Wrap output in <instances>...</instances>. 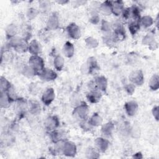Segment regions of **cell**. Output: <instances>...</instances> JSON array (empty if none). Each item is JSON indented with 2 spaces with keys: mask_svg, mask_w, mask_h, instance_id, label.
I'll return each mask as SVG.
<instances>
[{
  "mask_svg": "<svg viewBox=\"0 0 159 159\" xmlns=\"http://www.w3.org/2000/svg\"><path fill=\"white\" fill-rule=\"evenodd\" d=\"M124 10L123 2L122 1H114L112 4V12L116 16L120 15Z\"/></svg>",
  "mask_w": 159,
  "mask_h": 159,
  "instance_id": "cell-16",
  "label": "cell"
},
{
  "mask_svg": "<svg viewBox=\"0 0 159 159\" xmlns=\"http://www.w3.org/2000/svg\"><path fill=\"white\" fill-rule=\"evenodd\" d=\"M86 98L88 101H89L90 102L96 103L100 100L101 98V93L97 89H93V91L88 93Z\"/></svg>",
  "mask_w": 159,
  "mask_h": 159,
  "instance_id": "cell-13",
  "label": "cell"
},
{
  "mask_svg": "<svg viewBox=\"0 0 159 159\" xmlns=\"http://www.w3.org/2000/svg\"><path fill=\"white\" fill-rule=\"evenodd\" d=\"M95 143L98 148L101 152H105L109 147V142L101 137H98L95 140Z\"/></svg>",
  "mask_w": 159,
  "mask_h": 159,
  "instance_id": "cell-14",
  "label": "cell"
},
{
  "mask_svg": "<svg viewBox=\"0 0 159 159\" xmlns=\"http://www.w3.org/2000/svg\"><path fill=\"white\" fill-rule=\"evenodd\" d=\"M150 88L152 90H157L159 88V76L157 74L153 75L149 81Z\"/></svg>",
  "mask_w": 159,
  "mask_h": 159,
  "instance_id": "cell-21",
  "label": "cell"
},
{
  "mask_svg": "<svg viewBox=\"0 0 159 159\" xmlns=\"http://www.w3.org/2000/svg\"><path fill=\"white\" fill-rule=\"evenodd\" d=\"M137 109H138V104L135 101H129L126 102L125 104V111L127 114L130 116H134L137 111Z\"/></svg>",
  "mask_w": 159,
  "mask_h": 159,
  "instance_id": "cell-8",
  "label": "cell"
},
{
  "mask_svg": "<svg viewBox=\"0 0 159 159\" xmlns=\"http://www.w3.org/2000/svg\"><path fill=\"white\" fill-rule=\"evenodd\" d=\"M115 37L116 39H124L125 37V30L124 28L122 26L119 25L116 29H115Z\"/></svg>",
  "mask_w": 159,
  "mask_h": 159,
  "instance_id": "cell-31",
  "label": "cell"
},
{
  "mask_svg": "<svg viewBox=\"0 0 159 159\" xmlns=\"http://www.w3.org/2000/svg\"><path fill=\"white\" fill-rule=\"evenodd\" d=\"M45 124L48 130H53L58 126L59 120L56 116H51L47 119Z\"/></svg>",
  "mask_w": 159,
  "mask_h": 159,
  "instance_id": "cell-9",
  "label": "cell"
},
{
  "mask_svg": "<svg viewBox=\"0 0 159 159\" xmlns=\"http://www.w3.org/2000/svg\"><path fill=\"white\" fill-rule=\"evenodd\" d=\"M88 68L89 73H92L94 71L99 70V66L98 65L97 61L94 57H90L88 60Z\"/></svg>",
  "mask_w": 159,
  "mask_h": 159,
  "instance_id": "cell-20",
  "label": "cell"
},
{
  "mask_svg": "<svg viewBox=\"0 0 159 159\" xmlns=\"http://www.w3.org/2000/svg\"><path fill=\"white\" fill-rule=\"evenodd\" d=\"M1 106L2 107H7L12 101L8 94L5 92H1Z\"/></svg>",
  "mask_w": 159,
  "mask_h": 159,
  "instance_id": "cell-24",
  "label": "cell"
},
{
  "mask_svg": "<svg viewBox=\"0 0 159 159\" xmlns=\"http://www.w3.org/2000/svg\"><path fill=\"white\" fill-rule=\"evenodd\" d=\"M142 42L145 45H150V47L152 49H155L157 47V43L155 41L154 37L151 34H147L145 35L143 39Z\"/></svg>",
  "mask_w": 159,
  "mask_h": 159,
  "instance_id": "cell-18",
  "label": "cell"
},
{
  "mask_svg": "<svg viewBox=\"0 0 159 159\" xmlns=\"http://www.w3.org/2000/svg\"><path fill=\"white\" fill-rule=\"evenodd\" d=\"M129 80L135 84L142 85L144 81V77L141 70L132 71L129 75Z\"/></svg>",
  "mask_w": 159,
  "mask_h": 159,
  "instance_id": "cell-5",
  "label": "cell"
},
{
  "mask_svg": "<svg viewBox=\"0 0 159 159\" xmlns=\"http://www.w3.org/2000/svg\"><path fill=\"white\" fill-rule=\"evenodd\" d=\"M22 73L25 76L27 77H32L35 75L34 70L30 66H25L22 70Z\"/></svg>",
  "mask_w": 159,
  "mask_h": 159,
  "instance_id": "cell-33",
  "label": "cell"
},
{
  "mask_svg": "<svg viewBox=\"0 0 159 159\" xmlns=\"http://www.w3.org/2000/svg\"><path fill=\"white\" fill-rule=\"evenodd\" d=\"M10 45L19 53L24 52L29 48L26 40L19 37H14L11 39Z\"/></svg>",
  "mask_w": 159,
  "mask_h": 159,
  "instance_id": "cell-2",
  "label": "cell"
},
{
  "mask_svg": "<svg viewBox=\"0 0 159 159\" xmlns=\"http://www.w3.org/2000/svg\"><path fill=\"white\" fill-rule=\"evenodd\" d=\"M86 156L88 158H98V154L93 148H89L86 152Z\"/></svg>",
  "mask_w": 159,
  "mask_h": 159,
  "instance_id": "cell-34",
  "label": "cell"
},
{
  "mask_svg": "<svg viewBox=\"0 0 159 159\" xmlns=\"http://www.w3.org/2000/svg\"><path fill=\"white\" fill-rule=\"evenodd\" d=\"M101 30L104 32H110V30H111L110 24L108 22L103 20L101 24Z\"/></svg>",
  "mask_w": 159,
  "mask_h": 159,
  "instance_id": "cell-35",
  "label": "cell"
},
{
  "mask_svg": "<svg viewBox=\"0 0 159 159\" xmlns=\"http://www.w3.org/2000/svg\"><path fill=\"white\" fill-rule=\"evenodd\" d=\"M10 83L4 78H1V92H6L11 88Z\"/></svg>",
  "mask_w": 159,
  "mask_h": 159,
  "instance_id": "cell-28",
  "label": "cell"
},
{
  "mask_svg": "<svg viewBox=\"0 0 159 159\" xmlns=\"http://www.w3.org/2000/svg\"><path fill=\"white\" fill-rule=\"evenodd\" d=\"M55 98V91L53 88H49L47 89L43 93L42 101L45 105H49Z\"/></svg>",
  "mask_w": 159,
  "mask_h": 159,
  "instance_id": "cell-6",
  "label": "cell"
},
{
  "mask_svg": "<svg viewBox=\"0 0 159 159\" xmlns=\"http://www.w3.org/2000/svg\"><path fill=\"white\" fill-rule=\"evenodd\" d=\"M58 24L59 20L57 15L56 14H52L47 21V28L50 30H54L58 27Z\"/></svg>",
  "mask_w": 159,
  "mask_h": 159,
  "instance_id": "cell-12",
  "label": "cell"
},
{
  "mask_svg": "<svg viewBox=\"0 0 159 159\" xmlns=\"http://www.w3.org/2000/svg\"><path fill=\"white\" fill-rule=\"evenodd\" d=\"M53 63L55 68L57 70H61L64 65V60L61 56H57L55 58Z\"/></svg>",
  "mask_w": 159,
  "mask_h": 159,
  "instance_id": "cell-27",
  "label": "cell"
},
{
  "mask_svg": "<svg viewBox=\"0 0 159 159\" xmlns=\"http://www.w3.org/2000/svg\"><path fill=\"white\" fill-rule=\"evenodd\" d=\"M99 18L98 17V16L96 14H93V16L91 17V19H90V21L93 23V24H97L98 22H99Z\"/></svg>",
  "mask_w": 159,
  "mask_h": 159,
  "instance_id": "cell-39",
  "label": "cell"
},
{
  "mask_svg": "<svg viewBox=\"0 0 159 159\" xmlns=\"http://www.w3.org/2000/svg\"><path fill=\"white\" fill-rule=\"evenodd\" d=\"M138 20L139 19H135L134 21H132L129 25V29L130 30V33L132 35H134L135 34H136L137 32L140 29V24Z\"/></svg>",
  "mask_w": 159,
  "mask_h": 159,
  "instance_id": "cell-26",
  "label": "cell"
},
{
  "mask_svg": "<svg viewBox=\"0 0 159 159\" xmlns=\"http://www.w3.org/2000/svg\"><path fill=\"white\" fill-rule=\"evenodd\" d=\"M40 75L42 78L45 81L53 80L57 76V73L54 71H53L51 69H47V68L46 69L45 68L42 72V73L40 74Z\"/></svg>",
  "mask_w": 159,
  "mask_h": 159,
  "instance_id": "cell-10",
  "label": "cell"
},
{
  "mask_svg": "<svg viewBox=\"0 0 159 159\" xmlns=\"http://www.w3.org/2000/svg\"><path fill=\"white\" fill-rule=\"evenodd\" d=\"M30 112L34 115L39 114L40 112V106L37 101H30Z\"/></svg>",
  "mask_w": 159,
  "mask_h": 159,
  "instance_id": "cell-22",
  "label": "cell"
},
{
  "mask_svg": "<svg viewBox=\"0 0 159 159\" xmlns=\"http://www.w3.org/2000/svg\"><path fill=\"white\" fill-rule=\"evenodd\" d=\"M102 122V118L96 113L94 114L89 120V124L93 126H98L101 124Z\"/></svg>",
  "mask_w": 159,
  "mask_h": 159,
  "instance_id": "cell-25",
  "label": "cell"
},
{
  "mask_svg": "<svg viewBox=\"0 0 159 159\" xmlns=\"http://www.w3.org/2000/svg\"><path fill=\"white\" fill-rule=\"evenodd\" d=\"M94 84H95V86L97 88H98L99 89L105 91L107 88V81L106 78L104 76H101L97 77L95 79Z\"/></svg>",
  "mask_w": 159,
  "mask_h": 159,
  "instance_id": "cell-11",
  "label": "cell"
},
{
  "mask_svg": "<svg viewBox=\"0 0 159 159\" xmlns=\"http://www.w3.org/2000/svg\"><path fill=\"white\" fill-rule=\"evenodd\" d=\"M61 152L66 156L74 157L76 153V145L70 142H65L62 145Z\"/></svg>",
  "mask_w": 159,
  "mask_h": 159,
  "instance_id": "cell-4",
  "label": "cell"
},
{
  "mask_svg": "<svg viewBox=\"0 0 159 159\" xmlns=\"http://www.w3.org/2000/svg\"><path fill=\"white\" fill-rule=\"evenodd\" d=\"M85 43L89 48H95L98 45V40L96 39L91 37H88L85 40Z\"/></svg>",
  "mask_w": 159,
  "mask_h": 159,
  "instance_id": "cell-32",
  "label": "cell"
},
{
  "mask_svg": "<svg viewBox=\"0 0 159 159\" xmlns=\"http://www.w3.org/2000/svg\"><path fill=\"white\" fill-rule=\"evenodd\" d=\"M37 14V11H36V9H35L34 8L29 9L27 13V16L29 19H34L36 16Z\"/></svg>",
  "mask_w": 159,
  "mask_h": 159,
  "instance_id": "cell-36",
  "label": "cell"
},
{
  "mask_svg": "<svg viewBox=\"0 0 159 159\" xmlns=\"http://www.w3.org/2000/svg\"><path fill=\"white\" fill-rule=\"evenodd\" d=\"M28 49L31 54H32L33 55H37L40 52L41 47L39 42L37 40H34L31 41V42L29 45Z\"/></svg>",
  "mask_w": 159,
  "mask_h": 159,
  "instance_id": "cell-15",
  "label": "cell"
},
{
  "mask_svg": "<svg viewBox=\"0 0 159 159\" xmlns=\"http://www.w3.org/2000/svg\"><path fill=\"white\" fill-rule=\"evenodd\" d=\"M125 90L129 94H132L135 91V86L133 84H129L125 86Z\"/></svg>",
  "mask_w": 159,
  "mask_h": 159,
  "instance_id": "cell-37",
  "label": "cell"
},
{
  "mask_svg": "<svg viewBox=\"0 0 159 159\" xmlns=\"http://www.w3.org/2000/svg\"><path fill=\"white\" fill-rule=\"evenodd\" d=\"M17 32V27L15 25H9L6 29V35L8 38H12Z\"/></svg>",
  "mask_w": 159,
  "mask_h": 159,
  "instance_id": "cell-30",
  "label": "cell"
},
{
  "mask_svg": "<svg viewBox=\"0 0 159 159\" xmlns=\"http://www.w3.org/2000/svg\"><path fill=\"white\" fill-rule=\"evenodd\" d=\"M67 32L68 35L74 39H78L81 36L80 29L75 23H71L67 27Z\"/></svg>",
  "mask_w": 159,
  "mask_h": 159,
  "instance_id": "cell-7",
  "label": "cell"
},
{
  "mask_svg": "<svg viewBox=\"0 0 159 159\" xmlns=\"http://www.w3.org/2000/svg\"><path fill=\"white\" fill-rule=\"evenodd\" d=\"M114 125L112 122H109L105 124L101 128V132L103 135L105 136H111L112 134V132L114 129Z\"/></svg>",
  "mask_w": 159,
  "mask_h": 159,
  "instance_id": "cell-19",
  "label": "cell"
},
{
  "mask_svg": "<svg viewBox=\"0 0 159 159\" xmlns=\"http://www.w3.org/2000/svg\"><path fill=\"white\" fill-rule=\"evenodd\" d=\"M74 47L71 42H66L64 44L63 47V53L66 57L68 58L71 57L74 54Z\"/></svg>",
  "mask_w": 159,
  "mask_h": 159,
  "instance_id": "cell-17",
  "label": "cell"
},
{
  "mask_svg": "<svg viewBox=\"0 0 159 159\" xmlns=\"http://www.w3.org/2000/svg\"><path fill=\"white\" fill-rule=\"evenodd\" d=\"M100 9L101 11L106 14L109 15L112 12V2L110 1H105L101 4Z\"/></svg>",
  "mask_w": 159,
  "mask_h": 159,
  "instance_id": "cell-23",
  "label": "cell"
},
{
  "mask_svg": "<svg viewBox=\"0 0 159 159\" xmlns=\"http://www.w3.org/2000/svg\"><path fill=\"white\" fill-rule=\"evenodd\" d=\"M152 113H153V115L154 117L155 118V119L157 120H158V106H157L153 108Z\"/></svg>",
  "mask_w": 159,
  "mask_h": 159,
  "instance_id": "cell-38",
  "label": "cell"
},
{
  "mask_svg": "<svg viewBox=\"0 0 159 159\" xmlns=\"http://www.w3.org/2000/svg\"><path fill=\"white\" fill-rule=\"evenodd\" d=\"M153 19L149 16H145L141 19V24L144 27H148L152 25Z\"/></svg>",
  "mask_w": 159,
  "mask_h": 159,
  "instance_id": "cell-29",
  "label": "cell"
},
{
  "mask_svg": "<svg viewBox=\"0 0 159 159\" xmlns=\"http://www.w3.org/2000/svg\"><path fill=\"white\" fill-rule=\"evenodd\" d=\"M30 66L34 70L35 74H41L44 68V62L43 59L38 55H32L29 61Z\"/></svg>",
  "mask_w": 159,
  "mask_h": 159,
  "instance_id": "cell-1",
  "label": "cell"
},
{
  "mask_svg": "<svg viewBox=\"0 0 159 159\" xmlns=\"http://www.w3.org/2000/svg\"><path fill=\"white\" fill-rule=\"evenodd\" d=\"M88 106L83 103L77 106L73 111V116L75 117L80 119H84L88 116Z\"/></svg>",
  "mask_w": 159,
  "mask_h": 159,
  "instance_id": "cell-3",
  "label": "cell"
}]
</instances>
